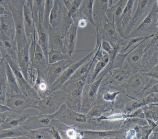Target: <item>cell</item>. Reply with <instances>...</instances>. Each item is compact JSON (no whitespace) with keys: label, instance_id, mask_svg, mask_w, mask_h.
<instances>
[{"label":"cell","instance_id":"484cf974","mask_svg":"<svg viewBox=\"0 0 158 139\" xmlns=\"http://www.w3.org/2000/svg\"><path fill=\"white\" fill-rule=\"evenodd\" d=\"M15 28L12 15L0 16V36L15 39Z\"/></svg>","mask_w":158,"mask_h":139},{"label":"cell","instance_id":"d6a6232c","mask_svg":"<svg viewBox=\"0 0 158 139\" xmlns=\"http://www.w3.org/2000/svg\"><path fill=\"white\" fill-rule=\"evenodd\" d=\"M95 0H83L79 8L81 18L87 19L95 27L93 17V9Z\"/></svg>","mask_w":158,"mask_h":139},{"label":"cell","instance_id":"4dcf8cb0","mask_svg":"<svg viewBox=\"0 0 158 139\" xmlns=\"http://www.w3.org/2000/svg\"><path fill=\"white\" fill-rule=\"evenodd\" d=\"M36 31L38 33V43L41 48L46 60L48 63V53H49V35L48 31L44 28L42 24L40 21L35 23Z\"/></svg>","mask_w":158,"mask_h":139},{"label":"cell","instance_id":"03108f58","mask_svg":"<svg viewBox=\"0 0 158 139\" xmlns=\"http://www.w3.org/2000/svg\"><path fill=\"white\" fill-rule=\"evenodd\" d=\"M156 124L157 125H158V122H157L156 123Z\"/></svg>","mask_w":158,"mask_h":139},{"label":"cell","instance_id":"7bdbcfd3","mask_svg":"<svg viewBox=\"0 0 158 139\" xmlns=\"http://www.w3.org/2000/svg\"><path fill=\"white\" fill-rule=\"evenodd\" d=\"M54 0H45V8H44V17L43 26L48 31L50 26L49 18L50 13L53 7Z\"/></svg>","mask_w":158,"mask_h":139},{"label":"cell","instance_id":"ab89813d","mask_svg":"<svg viewBox=\"0 0 158 139\" xmlns=\"http://www.w3.org/2000/svg\"><path fill=\"white\" fill-rule=\"evenodd\" d=\"M69 54L58 50L50 49L48 53V63L52 64L62 60L71 59Z\"/></svg>","mask_w":158,"mask_h":139},{"label":"cell","instance_id":"e7e4bbea","mask_svg":"<svg viewBox=\"0 0 158 139\" xmlns=\"http://www.w3.org/2000/svg\"><path fill=\"white\" fill-rule=\"evenodd\" d=\"M156 66L158 68V62L157 64L156 65Z\"/></svg>","mask_w":158,"mask_h":139},{"label":"cell","instance_id":"5bb4252c","mask_svg":"<svg viewBox=\"0 0 158 139\" xmlns=\"http://www.w3.org/2000/svg\"><path fill=\"white\" fill-rule=\"evenodd\" d=\"M155 35L152 34L142 40L140 44L132 51L126 57L127 63L131 67L134 73H139L140 72L142 58L145 49L149 42V39L151 37H154Z\"/></svg>","mask_w":158,"mask_h":139},{"label":"cell","instance_id":"8fae6325","mask_svg":"<svg viewBox=\"0 0 158 139\" xmlns=\"http://www.w3.org/2000/svg\"><path fill=\"white\" fill-rule=\"evenodd\" d=\"M6 105L12 112L21 113L25 109L36 108L39 100L25 96L22 93H6Z\"/></svg>","mask_w":158,"mask_h":139},{"label":"cell","instance_id":"ee69618b","mask_svg":"<svg viewBox=\"0 0 158 139\" xmlns=\"http://www.w3.org/2000/svg\"><path fill=\"white\" fill-rule=\"evenodd\" d=\"M120 93L119 91L106 92L102 95V100H104L107 102L113 103Z\"/></svg>","mask_w":158,"mask_h":139},{"label":"cell","instance_id":"83f0119b","mask_svg":"<svg viewBox=\"0 0 158 139\" xmlns=\"http://www.w3.org/2000/svg\"><path fill=\"white\" fill-rule=\"evenodd\" d=\"M135 0H128L120 19L118 26L117 29L121 36L124 39L126 29L132 18V13Z\"/></svg>","mask_w":158,"mask_h":139},{"label":"cell","instance_id":"4316f807","mask_svg":"<svg viewBox=\"0 0 158 139\" xmlns=\"http://www.w3.org/2000/svg\"><path fill=\"white\" fill-rule=\"evenodd\" d=\"M29 114L16 113L9 114L4 121L1 124V128L3 129L16 128L21 126L23 123L30 116Z\"/></svg>","mask_w":158,"mask_h":139},{"label":"cell","instance_id":"ac0fdd59","mask_svg":"<svg viewBox=\"0 0 158 139\" xmlns=\"http://www.w3.org/2000/svg\"><path fill=\"white\" fill-rule=\"evenodd\" d=\"M74 62L71 58L49 64L47 73V82L51 87L64 71Z\"/></svg>","mask_w":158,"mask_h":139},{"label":"cell","instance_id":"cb8c5ba5","mask_svg":"<svg viewBox=\"0 0 158 139\" xmlns=\"http://www.w3.org/2000/svg\"><path fill=\"white\" fill-rule=\"evenodd\" d=\"M60 133L63 139H82V131L62 124L56 119H54L53 125Z\"/></svg>","mask_w":158,"mask_h":139},{"label":"cell","instance_id":"6125c7cd","mask_svg":"<svg viewBox=\"0 0 158 139\" xmlns=\"http://www.w3.org/2000/svg\"><path fill=\"white\" fill-rule=\"evenodd\" d=\"M152 104H154V105H156V106H158V102L157 103H151Z\"/></svg>","mask_w":158,"mask_h":139},{"label":"cell","instance_id":"d6986e66","mask_svg":"<svg viewBox=\"0 0 158 139\" xmlns=\"http://www.w3.org/2000/svg\"><path fill=\"white\" fill-rule=\"evenodd\" d=\"M30 43H28L18 53V63L27 81L32 73L29 54Z\"/></svg>","mask_w":158,"mask_h":139},{"label":"cell","instance_id":"e0dca14e","mask_svg":"<svg viewBox=\"0 0 158 139\" xmlns=\"http://www.w3.org/2000/svg\"><path fill=\"white\" fill-rule=\"evenodd\" d=\"M157 0H138L137 8L126 29L124 39H126L136 23L148 12L152 9L154 3Z\"/></svg>","mask_w":158,"mask_h":139},{"label":"cell","instance_id":"8992f818","mask_svg":"<svg viewBox=\"0 0 158 139\" xmlns=\"http://www.w3.org/2000/svg\"><path fill=\"white\" fill-rule=\"evenodd\" d=\"M66 97V93L62 90L55 91L47 97L39 100L36 108L40 111V114H53L64 103Z\"/></svg>","mask_w":158,"mask_h":139},{"label":"cell","instance_id":"e575fe53","mask_svg":"<svg viewBox=\"0 0 158 139\" xmlns=\"http://www.w3.org/2000/svg\"><path fill=\"white\" fill-rule=\"evenodd\" d=\"M7 84L5 58H3L0 64V103L2 104L4 103L6 99Z\"/></svg>","mask_w":158,"mask_h":139},{"label":"cell","instance_id":"44dd1931","mask_svg":"<svg viewBox=\"0 0 158 139\" xmlns=\"http://www.w3.org/2000/svg\"><path fill=\"white\" fill-rule=\"evenodd\" d=\"M109 0H95L93 9V17L96 31H98L106 18V12L108 8Z\"/></svg>","mask_w":158,"mask_h":139},{"label":"cell","instance_id":"9a60e30c","mask_svg":"<svg viewBox=\"0 0 158 139\" xmlns=\"http://www.w3.org/2000/svg\"><path fill=\"white\" fill-rule=\"evenodd\" d=\"M127 130L121 128L115 130H82L83 138L87 139H126Z\"/></svg>","mask_w":158,"mask_h":139},{"label":"cell","instance_id":"603a6c76","mask_svg":"<svg viewBox=\"0 0 158 139\" xmlns=\"http://www.w3.org/2000/svg\"><path fill=\"white\" fill-rule=\"evenodd\" d=\"M48 32L49 35V50L54 49L68 54L65 46L64 37L62 33L59 31L54 30L50 25L48 28Z\"/></svg>","mask_w":158,"mask_h":139},{"label":"cell","instance_id":"f6af8a7d","mask_svg":"<svg viewBox=\"0 0 158 139\" xmlns=\"http://www.w3.org/2000/svg\"><path fill=\"white\" fill-rule=\"evenodd\" d=\"M142 99L145 105L158 102V93H150L147 97Z\"/></svg>","mask_w":158,"mask_h":139},{"label":"cell","instance_id":"680465c9","mask_svg":"<svg viewBox=\"0 0 158 139\" xmlns=\"http://www.w3.org/2000/svg\"><path fill=\"white\" fill-rule=\"evenodd\" d=\"M10 3L15 6H17L19 4L20 0H9Z\"/></svg>","mask_w":158,"mask_h":139},{"label":"cell","instance_id":"816d5d0a","mask_svg":"<svg viewBox=\"0 0 158 139\" xmlns=\"http://www.w3.org/2000/svg\"><path fill=\"white\" fill-rule=\"evenodd\" d=\"M87 21L88 20L85 18H81L79 19L78 22L77 27L81 28L85 27L87 25Z\"/></svg>","mask_w":158,"mask_h":139},{"label":"cell","instance_id":"d590c367","mask_svg":"<svg viewBox=\"0 0 158 139\" xmlns=\"http://www.w3.org/2000/svg\"><path fill=\"white\" fill-rule=\"evenodd\" d=\"M5 64L6 73L7 84L11 90V93H22L20 90V88L18 85L17 80L15 74L9 66V64L5 60Z\"/></svg>","mask_w":158,"mask_h":139},{"label":"cell","instance_id":"4fadbf2b","mask_svg":"<svg viewBox=\"0 0 158 139\" xmlns=\"http://www.w3.org/2000/svg\"><path fill=\"white\" fill-rule=\"evenodd\" d=\"M95 51V49H94L91 53L88 54L82 59H81L77 62H74L73 63L70 65L64 71L62 75L52 85L51 88V92L55 91L60 89L61 87L71 78L73 74L75 73V72L77 70L78 68H79L81 66L88 62L94 56Z\"/></svg>","mask_w":158,"mask_h":139},{"label":"cell","instance_id":"be15d7a7","mask_svg":"<svg viewBox=\"0 0 158 139\" xmlns=\"http://www.w3.org/2000/svg\"><path fill=\"white\" fill-rule=\"evenodd\" d=\"M1 130H2V128H1V124H0V132H1Z\"/></svg>","mask_w":158,"mask_h":139},{"label":"cell","instance_id":"bcb514c9","mask_svg":"<svg viewBox=\"0 0 158 139\" xmlns=\"http://www.w3.org/2000/svg\"><path fill=\"white\" fill-rule=\"evenodd\" d=\"M148 36H147V37H136V38L130 39V41L128 42V43L127 44V46H126V47H125V49L123 50V52L122 53H124L132 45H134V44H135V43H137L140 42L143 40L147 38Z\"/></svg>","mask_w":158,"mask_h":139},{"label":"cell","instance_id":"f5cc1de1","mask_svg":"<svg viewBox=\"0 0 158 139\" xmlns=\"http://www.w3.org/2000/svg\"><path fill=\"white\" fill-rule=\"evenodd\" d=\"M11 110L6 105H2V104L0 103V113H4L6 112H11Z\"/></svg>","mask_w":158,"mask_h":139},{"label":"cell","instance_id":"1f68e13d","mask_svg":"<svg viewBox=\"0 0 158 139\" xmlns=\"http://www.w3.org/2000/svg\"><path fill=\"white\" fill-rule=\"evenodd\" d=\"M29 130H26L22 126L16 128L3 129L0 132L1 139H29Z\"/></svg>","mask_w":158,"mask_h":139},{"label":"cell","instance_id":"f35d334b","mask_svg":"<svg viewBox=\"0 0 158 139\" xmlns=\"http://www.w3.org/2000/svg\"><path fill=\"white\" fill-rule=\"evenodd\" d=\"M28 137L30 139H53L51 128H44L29 130Z\"/></svg>","mask_w":158,"mask_h":139},{"label":"cell","instance_id":"ba28073f","mask_svg":"<svg viewBox=\"0 0 158 139\" xmlns=\"http://www.w3.org/2000/svg\"><path fill=\"white\" fill-rule=\"evenodd\" d=\"M105 75L91 83L85 82L83 89L81 112L86 114L94 106L99 104L98 93L100 83Z\"/></svg>","mask_w":158,"mask_h":139},{"label":"cell","instance_id":"6f0895ef","mask_svg":"<svg viewBox=\"0 0 158 139\" xmlns=\"http://www.w3.org/2000/svg\"><path fill=\"white\" fill-rule=\"evenodd\" d=\"M25 2H27V5L30 7L31 10H32V7H33V0H25Z\"/></svg>","mask_w":158,"mask_h":139},{"label":"cell","instance_id":"836d02e7","mask_svg":"<svg viewBox=\"0 0 158 139\" xmlns=\"http://www.w3.org/2000/svg\"><path fill=\"white\" fill-rule=\"evenodd\" d=\"M33 88L37 92L40 100L47 97L51 93V87L47 80L38 76Z\"/></svg>","mask_w":158,"mask_h":139},{"label":"cell","instance_id":"91938a15","mask_svg":"<svg viewBox=\"0 0 158 139\" xmlns=\"http://www.w3.org/2000/svg\"><path fill=\"white\" fill-rule=\"evenodd\" d=\"M113 0H109L108 7H111L113 6Z\"/></svg>","mask_w":158,"mask_h":139},{"label":"cell","instance_id":"ffe728a7","mask_svg":"<svg viewBox=\"0 0 158 139\" xmlns=\"http://www.w3.org/2000/svg\"><path fill=\"white\" fill-rule=\"evenodd\" d=\"M23 18L26 36L28 41L36 38V28L33 12L30 7L26 4L23 6Z\"/></svg>","mask_w":158,"mask_h":139},{"label":"cell","instance_id":"f907efd6","mask_svg":"<svg viewBox=\"0 0 158 139\" xmlns=\"http://www.w3.org/2000/svg\"><path fill=\"white\" fill-rule=\"evenodd\" d=\"M52 129V134L53 137L55 139H62V137L60 135V133L58 132V130L54 127L53 125L51 127Z\"/></svg>","mask_w":158,"mask_h":139},{"label":"cell","instance_id":"94428289","mask_svg":"<svg viewBox=\"0 0 158 139\" xmlns=\"http://www.w3.org/2000/svg\"><path fill=\"white\" fill-rule=\"evenodd\" d=\"M3 59V57L2 56V52H1V50H0V63H1V62H2V59Z\"/></svg>","mask_w":158,"mask_h":139},{"label":"cell","instance_id":"9c48e42d","mask_svg":"<svg viewBox=\"0 0 158 139\" xmlns=\"http://www.w3.org/2000/svg\"><path fill=\"white\" fill-rule=\"evenodd\" d=\"M148 77L141 73H135L126 83L124 94L129 98L142 99L150 80Z\"/></svg>","mask_w":158,"mask_h":139},{"label":"cell","instance_id":"9f6ffc18","mask_svg":"<svg viewBox=\"0 0 158 139\" xmlns=\"http://www.w3.org/2000/svg\"><path fill=\"white\" fill-rule=\"evenodd\" d=\"M9 3H10V2H9V0H0V6L1 7L5 8L7 6L8 8Z\"/></svg>","mask_w":158,"mask_h":139},{"label":"cell","instance_id":"7402d4cb","mask_svg":"<svg viewBox=\"0 0 158 139\" xmlns=\"http://www.w3.org/2000/svg\"><path fill=\"white\" fill-rule=\"evenodd\" d=\"M0 50L3 57L4 58L6 55H10L16 63H18V51L16 40L5 36H0Z\"/></svg>","mask_w":158,"mask_h":139},{"label":"cell","instance_id":"6da1fadb","mask_svg":"<svg viewBox=\"0 0 158 139\" xmlns=\"http://www.w3.org/2000/svg\"><path fill=\"white\" fill-rule=\"evenodd\" d=\"M134 74L128 63L121 67L109 70L104 76L100 83L98 93V103L101 102L102 95L106 92L119 91L124 94L125 85Z\"/></svg>","mask_w":158,"mask_h":139},{"label":"cell","instance_id":"30bf717a","mask_svg":"<svg viewBox=\"0 0 158 139\" xmlns=\"http://www.w3.org/2000/svg\"><path fill=\"white\" fill-rule=\"evenodd\" d=\"M158 18V6L156 2L143 22L130 33L126 40L136 37H147L152 35L151 33L157 27Z\"/></svg>","mask_w":158,"mask_h":139},{"label":"cell","instance_id":"c3c4849f","mask_svg":"<svg viewBox=\"0 0 158 139\" xmlns=\"http://www.w3.org/2000/svg\"><path fill=\"white\" fill-rule=\"evenodd\" d=\"M142 74L146 75V76H148L150 77L156 79L158 80V68L156 65L148 72L145 73H142Z\"/></svg>","mask_w":158,"mask_h":139},{"label":"cell","instance_id":"7c38bea8","mask_svg":"<svg viewBox=\"0 0 158 139\" xmlns=\"http://www.w3.org/2000/svg\"><path fill=\"white\" fill-rule=\"evenodd\" d=\"M4 58L13 70L17 80L19 84V88L22 94L32 99L40 100L37 92L34 88L30 85L23 76L18 63H16L10 55H6Z\"/></svg>","mask_w":158,"mask_h":139},{"label":"cell","instance_id":"b9f144b4","mask_svg":"<svg viewBox=\"0 0 158 139\" xmlns=\"http://www.w3.org/2000/svg\"><path fill=\"white\" fill-rule=\"evenodd\" d=\"M124 120L122 121H109L101 120L98 121V126L103 127L106 130H115L122 128Z\"/></svg>","mask_w":158,"mask_h":139},{"label":"cell","instance_id":"11a10c76","mask_svg":"<svg viewBox=\"0 0 158 139\" xmlns=\"http://www.w3.org/2000/svg\"><path fill=\"white\" fill-rule=\"evenodd\" d=\"M8 112H6L4 113H0V124L4 122L6 119V117L8 116Z\"/></svg>","mask_w":158,"mask_h":139},{"label":"cell","instance_id":"003e7915","mask_svg":"<svg viewBox=\"0 0 158 139\" xmlns=\"http://www.w3.org/2000/svg\"><path fill=\"white\" fill-rule=\"evenodd\" d=\"M69 1H71V0H69Z\"/></svg>","mask_w":158,"mask_h":139},{"label":"cell","instance_id":"52a82bcc","mask_svg":"<svg viewBox=\"0 0 158 139\" xmlns=\"http://www.w3.org/2000/svg\"><path fill=\"white\" fill-rule=\"evenodd\" d=\"M84 85L77 81L67 80L60 89L66 92V99L64 103L72 110L81 112L82 95Z\"/></svg>","mask_w":158,"mask_h":139},{"label":"cell","instance_id":"f1b7e54d","mask_svg":"<svg viewBox=\"0 0 158 139\" xmlns=\"http://www.w3.org/2000/svg\"><path fill=\"white\" fill-rule=\"evenodd\" d=\"M109 61V55L104 51L102 57L99 60H97L91 68L86 82L91 83L94 82L96 80L98 75L106 67Z\"/></svg>","mask_w":158,"mask_h":139},{"label":"cell","instance_id":"7dc6e473","mask_svg":"<svg viewBox=\"0 0 158 139\" xmlns=\"http://www.w3.org/2000/svg\"><path fill=\"white\" fill-rule=\"evenodd\" d=\"M152 93H158V82L153 85V86L149 87L145 91L143 94L142 99L147 97L148 95Z\"/></svg>","mask_w":158,"mask_h":139},{"label":"cell","instance_id":"7a4b0ae2","mask_svg":"<svg viewBox=\"0 0 158 139\" xmlns=\"http://www.w3.org/2000/svg\"><path fill=\"white\" fill-rule=\"evenodd\" d=\"M55 119L62 124L78 130H95L98 126L96 118H89L86 114L76 112L69 108L65 104L53 114Z\"/></svg>","mask_w":158,"mask_h":139},{"label":"cell","instance_id":"3957f363","mask_svg":"<svg viewBox=\"0 0 158 139\" xmlns=\"http://www.w3.org/2000/svg\"><path fill=\"white\" fill-rule=\"evenodd\" d=\"M49 23L55 30L59 31L64 37L73 22L64 2L54 0L53 7L50 13Z\"/></svg>","mask_w":158,"mask_h":139},{"label":"cell","instance_id":"60d3db41","mask_svg":"<svg viewBox=\"0 0 158 139\" xmlns=\"http://www.w3.org/2000/svg\"><path fill=\"white\" fill-rule=\"evenodd\" d=\"M146 119H151L156 123L158 121V106L152 104L142 107Z\"/></svg>","mask_w":158,"mask_h":139},{"label":"cell","instance_id":"db71d44e","mask_svg":"<svg viewBox=\"0 0 158 139\" xmlns=\"http://www.w3.org/2000/svg\"><path fill=\"white\" fill-rule=\"evenodd\" d=\"M151 135H153L152 139H158V125H157L152 130Z\"/></svg>","mask_w":158,"mask_h":139},{"label":"cell","instance_id":"277c9868","mask_svg":"<svg viewBox=\"0 0 158 139\" xmlns=\"http://www.w3.org/2000/svg\"><path fill=\"white\" fill-rule=\"evenodd\" d=\"M25 0H20L19 4L14 5L9 3L8 8L10 9L14 18L15 28V39L17 44L18 51L23 49L29 42L28 41L26 36L23 18V6Z\"/></svg>","mask_w":158,"mask_h":139},{"label":"cell","instance_id":"f546056e","mask_svg":"<svg viewBox=\"0 0 158 139\" xmlns=\"http://www.w3.org/2000/svg\"><path fill=\"white\" fill-rule=\"evenodd\" d=\"M77 26L72 23L64 36L65 46L71 57L75 51L77 39Z\"/></svg>","mask_w":158,"mask_h":139},{"label":"cell","instance_id":"8d00e7d4","mask_svg":"<svg viewBox=\"0 0 158 139\" xmlns=\"http://www.w3.org/2000/svg\"><path fill=\"white\" fill-rule=\"evenodd\" d=\"M111 110L112 107L110 103L107 102L105 104L100 103L94 106L86 114L89 118H98Z\"/></svg>","mask_w":158,"mask_h":139},{"label":"cell","instance_id":"74e56055","mask_svg":"<svg viewBox=\"0 0 158 139\" xmlns=\"http://www.w3.org/2000/svg\"><path fill=\"white\" fill-rule=\"evenodd\" d=\"M45 0H33L32 12L35 23L40 21L43 25L44 17Z\"/></svg>","mask_w":158,"mask_h":139},{"label":"cell","instance_id":"d4e9b609","mask_svg":"<svg viewBox=\"0 0 158 139\" xmlns=\"http://www.w3.org/2000/svg\"><path fill=\"white\" fill-rule=\"evenodd\" d=\"M128 1L119 0L116 4L108 7L106 12V15L108 19L114 24L116 28L118 26L120 19Z\"/></svg>","mask_w":158,"mask_h":139},{"label":"cell","instance_id":"5b68a950","mask_svg":"<svg viewBox=\"0 0 158 139\" xmlns=\"http://www.w3.org/2000/svg\"><path fill=\"white\" fill-rule=\"evenodd\" d=\"M96 31V35L99 36L101 39L108 42L118 53L127 43L125 41L126 39L122 37L114 24L109 21L107 17L100 28Z\"/></svg>","mask_w":158,"mask_h":139},{"label":"cell","instance_id":"681fc988","mask_svg":"<svg viewBox=\"0 0 158 139\" xmlns=\"http://www.w3.org/2000/svg\"><path fill=\"white\" fill-rule=\"evenodd\" d=\"M135 138H136V132L135 129L133 128L128 129L126 132V139H133Z\"/></svg>","mask_w":158,"mask_h":139},{"label":"cell","instance_id":"2e32d148","mask_svg":"<svg viewBox=\"0 0 158 139\" xmlns=\"http://www.w3.org/2000/svg\"><path fill=\"white\" fill-rule=\"evenodd\" d=\"M54 119L53 114H39L37 116H30L21 126L27 130L51 128L52 126Z\"/></svg>","mask_w":158,"mask_h":139}]
</instances>
